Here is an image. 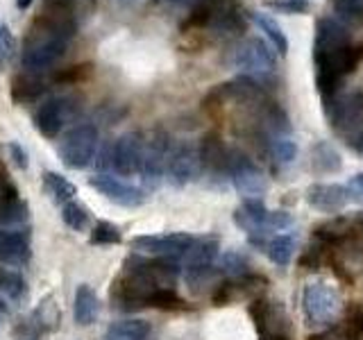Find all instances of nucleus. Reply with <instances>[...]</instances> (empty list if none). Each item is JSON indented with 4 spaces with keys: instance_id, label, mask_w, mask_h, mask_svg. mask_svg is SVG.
Instances as JSON below:
<instances>
[{
    "instance_id": "obj_1",
    "label": "nucleus",
    "mask_w": 363,
    "mask_h": 340,
    "mask_svg": "<svg viewBox=\"0 0 363 340\" xmlns=\"http://www.w3.org/2000/svg\"><path fill=\"white\" fill-rule=\"evenodd\" d=\"M186 26L213 32H238L245 28V14L238 0H198Z\"/></svg>"
},
{
    "instance_id": "obj_2",
    "label": "nucleus",
    "mask_w": 363,
    "mask_h": 340,
    "mask_svg": "<svg viewBox=\"0 0 363 340\" xmlns=\"http://www.w3.org/2000/svg\"><path fill=\"white\" fill-rule=\"evenodd\" d=\"M302 311L309 324H334L343 311V300L332 283L311 281L302 290Z\"/></svg>"
},
{
    "instance_id": "obj_3",
    "label": "nucleus",
    "mask_w": 363,
    "mask_h": 340,
    "mask_svg": "<svg viewBox=\"0 0 363 340\" xmlns=\"http://www.w3.org/2000/svg\"><path fill=\"white\" fill-rule=\"evenodd\" d=\"M98 145H100V134L96 125L91 123L75 125L60 143V159L66 168L82 170L94 164Z\"/></svg>"
},
{
    "instance_id": "obj_4",
    "label": "nucleus",
    "mask_w": 363,
    "mask_h": 340,
    "mask_svg": "<svg viewBox=\"0 0 363 340\" xmlns=\"http://www.w3.org/2000/svg\"><path fill=\"white\" fill-rule=\"evenodd\" d=\"M227 170H230V179H232L234 188L241 193L243 200H247V198H259L261 200V196H266L268 188H270L268 177L264 175V170H261L247 154L238 152V150L230 152Z\"/></svg>"
},
{
    "instance_id": "obj_5",
    "label": "nucleus",
    "mask_w": 363,
    "mask_h": 340,
    "mask_svg": "<svg viewBox=\"0 0 363 340\" xmlns=\"http://www.w3.org/2000/svg\"><path fill=\"white\" fill-rule=\"evenodd\" d=\"M173 147H170V139L164 132H152L150 136H145L143 145V162H141V179L145 191L157 188L162 184V179L166 177L168 170V159Z\"/></svg>"
},
{
    "instance_id": "obj_6",
    "label": "nucleus",
    "mask_w": 363,
    "mask_h": 340,
    "mask_svg": "<svg viewBox=\"0 0 363 340\" xmlns=\"http://www.w3.org/2000/svg\"><path fill=\"white\" fill-rule=\"evenodd\" d=\"M234 64L241 68L245 75H270L275 71V52L268 48V43L259 37L245 39L234 52Z\"/></svg>"
},
{
    "instance_id": "obj_7",
    "label": "nucleus",
    "mask_w": 363,
    "mask_h": 340,
    "mask_svg": "<svg viewBox=\"0 0 363 340\" xmlns=\"http://www.w3.org/2000/svg\"><path fill=\"white\" fill-rule=\"evenodd\" d=\"M89 186L96 188L100 196H105L109 202L118 204V207L125 209H134L141 207L145 202V188H139L134 184H128L118 177H113L111 173H98L94 177H89Z\"/></svg>"
},
{
    "instance_id": "obj_8",
    "label": "nucleus",
    "mask_w": 363,
    "mask_h": 340,
    "mask_svg": "<svg viewBox=\"0 0 363 340\" xmlns=\"http://www.w3.org/2000/svg\"><path fill=\"white\" fill-rule=\"evenodd\" d=\"M202 173V159L200 147L193 143H179L173 147L168 159L166 179L175 186H186L191 181H196Z\"/></svg>"
},
{
    "instance_id": "obj_9",
    "label": "nucleus",
    "mask_w": 363,
    "mask_h": 340,
    "mask_svg": "<svg viewBox=\"0 0 363 340\" xmlns=\"http://www.w3.org/2000/svg\"><path fill=\"white\" fill-rule=\"evenodd\" d=\"M196 241L191 234H147V236H134L132 247L150 256H166V259H182V254Z\"/></svg>"
},
{
    "instance_id": "obj_10",
    "label": "nucleus",
    "mask_w": 363,
    "mask_h": 340,
    "mask_svg": "<svg viewBox=\"0 0 363 340\" xmlns=\"http://www.w3.org/2000/svg\"><path fill=\"white\" fill-rule=\"evenodd\" d=\"M145 136L141 132H128L113 143V170L121 177H132L141 173Z\"/></svg>"
},
{
    "instance_id": "obj_11",
    "label": "nucleus",
    "mask_w": 363,
    "mask_h": 340,
    "mask_svg": "<svg viewBox=\"0 0 363 340\" xmlns=\"http://www.w3.org/2000/svg\"><path fill=\"white\" fill-rule=\"evenodd\" d=\"M75 113V102L71 98H52L45 100L39 107L37 116H34V128L41 132L45 139H55L64 130V125L68 123Z\"/></svg>"
},
{
    "instance_id": "obj_12",
    "label": "nucleus",
    "mask_w": 363,
    "mask_h": 340,
    "mask_svg": "<svg viewBox=\"0 0 363 340\" xmlns=\"http://www.w3.org/2000/svg\"><path fill=\"white\" fill-rule=\"evenodd\" d=\"M361 60H363V45H361V48H352V45H345V48H338V50L313 55L318 73H320V75H332V77H338V79H343V77L354 73Z\"/></svg>"
},
{
    "instance_id": "obj_13",
    "label": "nucleus",
    "mask_w": 363,
    "mask_h": 340,
    "mask_svg": "<svg viewBox=\"0 0 363 340\" xmlns=\"http://www.w3.org/2000/svg\"><path fill=\"white\" fill-rule=\"evenodd\" d=\"M325 111L329 125L340 134L352 123L363 118V94L361 91H352V94H338L329 102H325Z\"/></svg>"
},
{
    "instance_id": "obj_14",
    "label": "nucleus",
    "mask_w": 363,
    "mask_h": 340,
    "mask_svg": "<svg viewBox=\"0 0 363 340\" xmlns=\"http://www.w3.org/2000/svg\"><path fill=\"white\" fill-rule=\"evenodd\" d=\"M32 256L28 227H3L0 230V264L21 268Z\"/></svg>"
},
{
    "instance_id": "obj_15",
    "label": "nucleus",
    "mask_w": 363,
    "mask_h": 340,
    "mask_svg": "<svg viewBox=\"0 0 363 340\" xmlns=\"http://www.w3.org/2000/svg\"><path fill=\"white\" fill-rule=\"evenodd\" d=\"M354 200L352 188L343 184H311L306 188V202L323 213H338Z\"/></svg>"
},
{
    "instance_id": "obj_16",
    "label": "nucleus",
    "mask_w": 363,
    "mask_h": 340,
    "mask_svg": "<svg viewBox=\"0 0 363 340\" xmlns=\"http://www.w3.org/2000/svg\"><path fill=\"white\" fill-rule=\"evenodd\" d=\"M350 45V30L336 18H320L315 23V41H313V55L329 52Z\"/></svg>"
},
{
    "instance_id": "obj_17",
    "label": "nucleus",
    "mask_w": 363,
    "mask_h": 340,
    "mask_svg": "<svg viewBox=\"0 0 363 340\" xmlns=\"http://www.w3.org/2000/svg\"><path fill=\"white\" fill-rule=\"evenodd\" d=\"M268 215H270V211L264 204V200L247 198L241 202V207L234 211V222H236V227H241V230L247 234L268 232Z\"/></svg>"
},
{
    "instance_id": "obj_18",
    "label": "nucleus",
    "mask_w": 363,
    "mask_h": 340,
    "mask_svg": "<svg viewBox=\"0 0 363 340\" xmlns=\"http://www.w3.org/2000/svg\"><path fill=\"white\" fill-rule=\"evenodd\" d=\"M73 315L75 322L79 327H89L98 320L100 315V300L98 293L89 286V283H79L75 290V300H73Z\"/></svg>"
},
{
    "instance_id": "obj_19",
    "label": "nucleus",
    "mask_w": 363,
    "mask_h": 340,
    "mask_svg": "<svg viewBox=\"0 0 363 340\" xmlns=\"http://www.w3.org/2000/svg\"><path fill=\"white\" fill-rule=\"evenodd\" d=\"M200 159H202V170H204V173L216 175V173H220V170H225V173L230 175V170H227L230 152H225L223 141L216 134H209V136H204V139H202V143H200Z\"/></svg>"
},
{
    "instance_id": "obj_20",
    "label": "nucleus",
    "mask_w": 363,
    "mask_h": 340,
    "mask_svg": "<svg viewBox=\"0 0 363 340\" xmlns=\"http://www.w3.org/2000/svg\"><path fill=\"white\" fill-rule=\"evenodd\" d=\"M62 322V311H60V304L52 298V295H45V298L39 302V306L34 309L32 317H30V324L32 329L39 334H52L60 329Z\"/></svg>"
},
{
    "instance_id": "obj_21",
    "label": "nucleus",
    "mask_w": 363,
    "mask_h": 340,
    "mask_svg": "<svg viewBox=\"0 0 363 340\" xmlns=\"http://www.w3.org/2000/svg\"><path fill=\"white\" fill-rule=\"evenodd\" d=\"M218 249H220V245H218V238H216V236L196 238L186 252L182 254L179 264L184 268H189V266H209V264H213V259L218 256Z\"/></svg>"
},
{
    "instance_id": "obj_22",
    "label": "nucleus",
    "mask_w": 363,
    "mask_h": 340,
    "mask_svg": "<svg viewBox=\"0 0 363 340\" xmlns=\"http://www.w3.org/2000/svg\"><path fill=\"white\" fill-rule=\"evenodd\" d=\"M43 94H45V84L37 75L26 73V75H16L11 79V100L18 102V105L37 102Z\"/></svg>"
},
{
    "instance_id": "obj_23",
    "label": "nucleus",
    "mask_w": 363,
    "mask_h": 340,
    "mask_svg": "<svg viewBox=\"0 0 363 340\" xmlns=\"http://www.w3.org/2000/svg\"><path fill=\"white\" fill-rule=\"evenodd\" d=\"M43 191H45V196H48L55 204H60V207L73 202L77 196V186L71 184L64 175L52 173V170H45L43 173Z\"/></svg>"
},
{
    "instance_id": "obj_24",
    "label": "nucleus",
    "mask_w": 363,
    "mask_h": 340,
    "mask_svg": "<svg viewBox=\"0 0 363 340\" xmlns=\"http://www.w3.org/2000/svg\"><path fill=\"white\" fill-rule=\"evenodd\" d=\"M250 315H252L255 327L261 338H270L277 336V309L275 304L268 300H255L250 306Z\"/></svg>"
},
{
    "instance_id": "obj_25",
    "label": "nucleus",
    "mask_w": 363,
    "mask_h": 340,
    "mask_svg": "<svg viewBox=\"0 0 363 340\" xmlns=\"http://www.w3.org/2000/svg\"><path fill=\"white\" fill-rule=\"evenodd\" d=\"M311 166L315 173L320 175H329V173H338L343 168V159H340L338 150L327 141H320L313 145L311 150Z\"/></svg>"
},
{
    "instance_id": "obj_26",
    "label": "nucleus",
    "mask_w": 363,
    "mask_h": 340,
    "mask_svg": "<svg viewBox=\"0 0 363 340\" xmlns=\"http://www.w3.org/2000/svg\"><path fill=\"white\" fill-rule=\"evenodd\" d=\"M150 336V322L132 317V320H118L109 324L105 340H145Z\"/></svg>"
},
{
    "instance_id": "obj_27",
    "label": "nucleus",
    "mask_w": 363,
    "mask_h": 340,
    "mask_svg": "<svg viewBox=\"0 0 363 340\" xmlns=\"http://www.w3.org/2000/svg\"><path fill=\"white\" fill-rule=\"evenodd\" d=\"M250 18H252L255 26L270 39V43L275 45V50L281 57H286V52H289V39H286V34L281 32L279 23L272 18V16L264 14V11H252V14H250Z\"/></svg>"
},
{
    "instance_id": "obj_28",
    "label": "nucleus",
    "mask_w": 363,
    "mask_h": 340,
    "mask_svg": "<svg viewBox=\"0 0 363 340\" xmlns=\"http://www.w3.org/2000/svg\"><path fill=\"white\" fill-rule=\"evenodd\" d=\"M223 275L218 266H189L184 268V281L191 293H202L207 286H213V281Z\"/></svg>"
},
{
    "instance_id": "obj_29",
    "label": "nucleus",
    "mask_w": 363,
    "mask_h": 340,
    "mask_svg": "<svg viewBox=\"0 0 363 340\" xmlns=\"http://www.w3.org/2000/svg\"><path fill=\"white\" fill-rule=\"evenodd\" d=\"M0 295L11 304H21L28 298V283L18 272L0 268Z\"/></svg>"
},
{
    "instance_id": "obj_30",
    "label": "nucleus",
    "mask_w": 363,
    "mask_h": 340,
    "mask_svg": "<svg viewBox=\"0 0 363 340\" xmlns=\"http://www.w3.org/2000/svg\"><path fill=\"white\" fill-rule=\"evenodd\" d=\"M293 249H295V238L291 234H275V236H270V241L266 245V254L272 264L284 268L291 264Z\"/></svg>"
},
{
    "instance_id": "obj_31",
    "label": "nucleus",
    "mask_w": 363,
    "mask_h": 340,
    "mask_svg": "<svg viewBox=\"0 0 363 340\" xmlns=\"http://www.w3.org/2000/svg\"><path fill=\"white\" fill-rule=\"evenodd\" d=\"M350 234H352V222H350V218H343V215L332 218L329 222H323L313 232V236L318 238V241H325V243L345 241V238H350Z\"/></svg>"
},
{
    "instance_id": "obj_32",
    "label": "nucleus",
    "mask_w": 363,
    "mask_h": 340,
    "mask_svg": "<svg viewBox=\"0 0 363 340\" xmlns=\"http://www.w3.org/2000/svg\"><path fill=\"white\" fill-rule=\"evenodd\" d=\"M62 220L66 227H71L73 232H84V230H89L91 215H89V209L82 202L73 200V202H68L62 207Z\"/></svg>"
},
{
    "instance_id": "obj_33",
    "label": "nucleus",
    "mask_w": 363,
    "mask_h": 340,
    "mask_svg": "<svg viewBox=\"0 0 363 340\" xmlns=\"http://www.w3.org/2000/svg\"><path fill=\"white\" fill-rule=\"evenodd\" d=\"M147 306H150V309H162V311H184V309H189L186 302L182 300L173 288L155 290L150 295V300H147Z\"/></svg>"
},
{
    "instance_id": "obj_34",
    "label": "nucleus",
    "mask_w": 363,
    "mask_h": 340,
    "mask_svg": "<svg viewBox=\"0 0 363 340\" xmlns=\"http://www.w3.org/2000/svg\"><path fill=\"white\" fill-rule=\"evenodd\" d=\"M121 241H123L121 230L109 220L96 222V227L91 230V236H89L91 245H118Z\"/></svg>"
},
{
    "instance_id": "obj_35",
    "label": "nucleus",
    "mask_w": 363,
    "mask_h": 340,
    "mask_svg": "<svg viewBox=\"0 0 363 340\" xmlns=\"http://www.w3.org/2000/svg\"><path fill=\"white\" fill-rule=\"evenodd\" d=\"M220 272L223 275H230L232 279L234 277H243L250 272V261L241 254V252H234V249H230V252H225L220 256V264H218Z\"/></svg>"
},
{
    "instance_id": "obj_36",
    "label": "nucleus",
    "mask_w": 363,
    "mask_h": 340,
    "mask_svg": "<svg viewBox=\"0 0 363 340\" xmlns=\"http://www.w3.org/2000/svg\"><path fill=\"white\" fill-rule=\"evenodd\" d=\"M332 9L340 21L363 23V0H332Z\"/></svg>"
},
{
    "instance_id": "obj_37",
    "label": "nucleus",
    "mask_w": 363,
    "mask_h": 340,
    "mask_svg": "<svg viewBox=\"0 0 363 340\" xmlns=\"http://www.w3.org/2000/svg\"><path fill=\"white\" fill-rule=\"evenodd\" d=\"M28 222V204L23 200H16L0 211V225L3 227H26Z\"/></svg>"
},
{
    "instance_id": "obj_38",
    "label": "nucleus",
    "mask_w": 363,
    "mask_h": 340,
    "mask_svg": "<svg viewBox=\"0 0 363 340\" xmlns=\"http://www.w3.org/2000/svg\"><path fill=\"white\" fill-rule=\"evenodd\" d=\"M270 154L277 164H291L298 157V145L289 139H279L277 136V139L270 141Z\"/></svg>"
},
{
    "instance_id": "obj_39",
    "label": "nucleus",
    "mask_w": 363,
    "mask_h": 340,
    "mask_svg": "<svg viewBox=\"0 0 363 340\" xmlns=\"http://www.w3.org/2000/svg\"><path fill=\"white\" fill-rule=\"evenodd\" d=\"M14 55H16V39L7 23L0 21V66L9 64L14 60Z\"/></svg>"
},
{
    "instance_id": "obj_40",
    "label": "nucleus",
    "mask_w": 363,
    "mask_h": 340,
    "mask_svg": "<svg viewBox=\"0 0 363 340\" xmlns=\"http://www.w3.org/2000/svg\"><path fill=\"white\" fill-rule=\"evenodd\" d=\"M340 136L345 139V143L352 147V150L357 152H363V118L352 123L350 128H345L343 132H340Z\"/></svg>"
},
{
    "instance_id": "obj_41",
    "label": "nucleus",
    "mask_w": 363,
    "mask_h": 340,
    "mask_svg": "<svg viewBox=\"0 0 363 340\" xmlns=\"http://www.w3.org/2000/svg\"><path fill=\"white\" fill-rule=\"evenodd\" d=\"M270 7H275L286 14H300V11L309 9V0H268Z\"/></svg>"
},
{
    "instance_id": "obj_42",
    "label": "nucleus",
    "mask_w": 363,
    "mask_h": 340,
    "mask_svg": "<svg viewBox=\"0 0 363 340\" xmlns=\"http://www.w3.org/2000/svg\"><path fill=\"white\" fill-rule=\"evenodd\" d=\"M7 150H9V157H11V162H14V166L16 168H21V170H26L28 168V152H26V147H23L21 143H9L7 145Z\"/></svg>"
},
{
    "instance_id": "obj_43",
    "label": "nucleus",
    "mask_w": 363,
    "mask_h": 340,
    "mask_svg": "<svg viewBox=\"0 0 363 340\" xmlns=\"http://www.w3.org/2000/svg\"><path fill=\"white\" fill-rule=\"evenodd\" d=\"M84 75H89V66H75L68 73H62L57 79H60V82H66V79H79V77H84Z\"/></svg>"
},
{
    "instance_id": "obj_44",
    "label": "nucleus",
    "mask_w": 363,
    "mask_h": 340,
    "mask_svg": "<svg viewBox=\"0 0 363 340\" xmlns=\"http://www.w3.org/2000/svg\"><path fill=\"white\" fill-rule=\"evenodd\" d=\"M352 188H357V191L363 193V173H359V175L352 177Z\"/></svg>"
},
{
    "instance_id": "obj_45",
    "label": "nucleus",
    "mask_w": 363,
    "mask_h": 340,
    "mask_svg": "<svg viewBox=\"0 0 363 340\" xmlns=\"http://www.w3.org/2000/svg\"><path fill=\"white\" fill-rule=\"evenodd\" d=\"M32 5V0H16V7L18 9H28Z\"/></svg>"
},
{
    "instance_id": "obj_46",
    "label": "nucleus",
    "mask_w": 363,
    "mask_h": 340,
    "mask_svg": "<svg viewBox=\"0 0 363 340\" xmlns=\"http://www.w3.org/2000/svg\"><path fill=\"white\" fill-rule=\"evenodd\" d=\"M166 3H170V5H189V3H193V0H166Z\"/></svg>"
},
{
    "instance_id": "obj_47",
    "label": "nucleus",
    "mask_w": 363,
    "mask_h": 340,
    "mask_svg": "<svg viewBox=\"0 0 363 340\" xmlns=\"http://www.w3.org/2000/svg\"><path fill=\"white\" fill-rule=\"evenodd\" d=\"M261 340H289L284 334H277V336H270V338H261Z\"/></svg>"
},
{
    "instance_id": "obj_48",
    "label": "nucleus",
    "mask_w": 363,
    "mask_h": 340,
    "mask_svg": "<svg viewBox=\"0 0 363 340\" xmlns=\"http://www.w3.org/2000/svg\"><path fill=\"white\" fill-rule=\"evenodd\" d=\"M357 225L361 227V232H363V211H361V213L357 215Z\"/></svg>"
},
{
    "instance_id": "obj_49",
    "label": "nucleus",
    "mask_w": 363,
    "mask_h": 340,
    "mask_svg": "<svg viewBox=\"0 0 363 340\" xmlns=\"http://www.w3.org/2000/svg\"><path fill=\"white\" fill-rule=\"evenodd\" d=\"M0 311H7V304H5V298L0 295Z\"/></svg>"
}]
</instances>
